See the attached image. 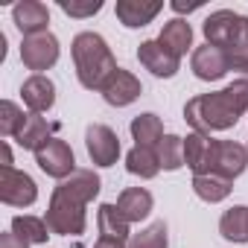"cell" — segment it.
<instances>
[{"instance_id": "15", "label": "cell", "mask_w": 248, "mask_h": 248, "mask_svg": "<svg viewBox=\"0 0 248 248\" xmlns=\"http://www.w3.org/2000/svg\"><path fill=\"white\" fill-rule=\"evenodd\" d=\"M161 9H164V3H155V0H117V18L129 30L146 27Z\"/></svg>"}, {"instance_id": "32", "label": "cell", "mask_w": 248, "mask_h": 248, "mask_svg": "<svg viewBox=\"0 0 248 248\" xmlns=\"http://www.w3.org/2000/svg\"><path fill=\"white\" fill-rule=\"evenodd\" d=\"M199 6H202V0H190V3H184V0H175V3H172L175 12H193V9H199Z\"/></svg>"}, {"instance_id": "2", "label": "cell", "mask_w": 248, "mask_h": 248, "mask_svg": "<svg viewBox=\"0 0 248 248\" xmlns=\"http://www.w3.org/2000/svg\"><path fill=\"white\" fill-rule=\"evenodd\" d=\"M248 111V79H236L216 93L193 96L184 105V117L196 135L225 132L236 126V120Z\"/></svg>"}, {"instance_id": "31", "label": "cell", "mask_w": 248, "mask_h": 248, "mask_svg": "<svg viewBox=\"0 0 248 248\" xmlns=\"http://www.w3.org/2000/svg\"><path fill=\"white\" fill-rule=\"evenodd\" d=\"M93 248H129L126 242H120V239H108V236H99Z\"/></svg>"}, {"instance_id": "20", "label": "cell", "mask_w": 248, "mask_h": 248, "mask_svg": "<svg viewBox=\"0 0 248 248\" xmlns=\"http://www.w3.org/2000/svg\"><path fill=\"white\" fill-rule=\"evenodd\" d=\"M96 219H99V236L129 242V225L132 222L117 210V204H102L99 213H96Z\"/></svg>"}, {"instance_id": "3", "label": "cell", "mask_w": 248, "mask_h": 248, "mask_svg": "<svg viewBox=\"0 0 248 248\" xmlns=\"http://www.w3.org/2000/svg\"><path fill=\"white\" fill-rule=\"evenodd\" d=\"M73 64L82 88L88 91H102L117 70V59L111 56V47L96 32H79L73 38Z\"/></svg>"}, {"instance_id": "9", "label": "cell", "mask_w": 248, "mask_h": 248, "mask_svg": "<svg viewBox=\"0 0 248 248\" xmlns=\"http://www.w3.org/2000/svg\"><path fill=\"white\" fill-rule=\"evenodd\" d=\"M231 70H233V56H231V53H225V50H219V47H213V44L196 47V53H193V73H196L199 79L216 82V79H222V76L231 73Z\"/></svg>"}, {"instance_id": "30", "label": "cell", "mask_w": 248, "mask_h": 248, "mask_svg": "<svg viewBox=\"0 0 248 248\" xmlns=\"http://www.w3.org/2000/svg\"><path fill=\"white\" fill-rule=\"evenodd\" d=\"M0 248H30V242H24L18 233H3V236H0Z\"/></svg>"}, {"instance_id": "21", "label": "cell", "mask_w": 248, "mask_h": 248, "mask_svg": "<svg viewBox=\"0 0 248 248\" xmlns=\"http://www.w3.org/2000/svg\"><path fill=\"white\" fill-rule=\"evenodd\" d=\"M193 190H196V196L202 199V202H210V204H216V202H222V199H228L231 196V178H222V175H193Z\"/></svg>"}, {"instance_id": "8", "label": "cell", "mask_w": 248, "mask_h": 248, "mask_svg": "<svg viewBox=\"0 0 248 248\" xmlns=\"http://www.w3.org/2000/svg\"><path fill=\"white\" fill-rule=\"evenodd\" d=\"M21 62L30 70H47L59 62V41L53 32H38V35H27L21 44Z\"/></svg>"}, {"instance_id": "5", "label": "cell", "mask_w": 248, "mask_h": 248, "mask_svg": "<svg viewBox=\"0 0 248 248\" xmlns=\"http://www.w3.org/2000/svg\"><path fill=\"white\" fill-rule=\"evenodd\" d=\"M248 164V149L233 143V140H207V152L202 161V170L196 175H222V178H236Z\"/></svg>"}, {"instance_id": "14", "label": "cell", "mask_w": 248, "mask_h": 248, "mask_svg": "<svg viewBox=\"0 0 248 248\" xmlns=\"http://www.w3.org/2000/svg\"><path fill=\"white\" fill-rule=\"evenodd\" d=\"M21 93H24V102L30 105L32 114H44V111H50L53 102H56V85H53L47 76H41V73L30 76V79L21 85Z\"/></svg>"}, {"instance_id": "28", "label": "cell", "mask_w": 248, "mask_h": 248, "mask_svg": "<svg viewBox=\"0 0 248 248\" xmlns=\"http://www.w3.org/2000/svg\"><path fill=\"white\" fill-rule=\"evenodd\" d=\"M207 135H187V140H184V164L193 170V175L202 170V161H204V152H207Z\"/></svg>"}, {"instance_id": "24", "label": "cell", "mask_w": 248, "mask_h": 248, "mask_svg": "<svg viewBox=\"0 0 248 248\" xmlns=\"http://www.w3.org/2000/svg\"><path fill=\"white\" fill-rule=\"evenodd\" d=\"M47 222L44 219H35V216H15L12 219V233H18L24 242L30 245H38V242H47Z\"/></svg>"}, {"instance_id": "4", "label": "cell", "mask_w": 248, "mask_h": 248, "mask_svg": "<svg viewBox=\"0 0 248 248\" xmlns=\"http://www.w3.org/2000/svg\"><path fill=\"white\" fill-rule=\"evenodd\" d=\"M204 38L207 44L231 56H245L248 53V18L231 9H219L204 21Z\"/></svg>"}, {"instance_id": "17", "label": "cell", "mask_w": 248, "mask_h": 248, "mask_svg": "<svg viewBox=\"0 0 248 248\" xmlns=\"http://www.w3.org/2000/svg\"><path fill=\"white\" fill-rule=\"evenodd\" d=\"M158 44H161L164 50H170L175 59H181V56L190 50V44H193V30H190V24L181 21V18H172L170 24H164L161 35H158Z\"/></svg>"}, {"instance_id": "34", "label": "cell", "mask_w": 248, "mask_h": 248, "mask_svg": "<svg viewBox=\"0 0 248 248\" xmlns=\"http://www.w3.org/2000/svg\"><path fill=\"white\" fill-rule=\"evenodd\" d=\"M0 167H12V149H9V143H0Z\"/></svg>"}, {"instance_id": "13", "label": "cell", "mask_w": 248, "mask_h": 248, "mask_svg": "<svg viewBox=\"0 0 248 248\" xmlns=\"http://www.w3.org/2000/svg\"><path fill=\"white\" fill-rule=\"evenodd\" d=\"M12 18H15V27L27 35H38V32H50L47 24H50V9L38 0H24L12 9Z\"/></svg>"}, {"instance_id": "19", "label": "cell", "mask_w": 248, "mask_h": 248, "mask_svg": "<svg viewBox=\"0 0 248 248\" xmlns=\"http://www.w3.org/2000/svg\"><path fill=\"white\" fill-rule=\"evenodd\" d=\"M50 132H53V126H47V120H44L41 114H27L24 129L18 132V143H21L24 149L38 152L41 146H47V143L53 140V138H50Z\"/></svg>"}, {"instance_id": "1", "label": "cell", "mask_w": 248, "mask_h": 248, "mask_svg": "<svg viewBox=\"0 0 248 248\" xmlns=\"http://www.w3.org/2000/svg\"><path fill=\"white\" fill-rule=\"evenodd\" d=\"M99 193V175L93 170H76L70 178L59 181L47 207V228L62 236H79L85 231V207Z\"/></svg>"}, {"instance_id": "12", "label": "cell", "mask_w": 248, "mask_h": 248, "mask_svg": "<svg viewBox=\"0 0 248 248\" xmlns=\"http://www.w3.org/2000/svg\"><path fill=\"white\" fill-rule=\"evenodd\" d=\"M138 59H140V64H143L146 70H152V73L161 76V79L175 76V73H178V62H181V59H175L170 50H164V47L158 44V38H155V41H143V44L138 47Z\"/></svg>"}, {"instance_id": "23", "label": "cell", "mask_w": 248, "mask_h": 248, "mask_svg": "<svg viewBox=\"0 0 248 248\" xmlns=\"http://www.w3.org/2000/svg\"><path fill=\"white\" fill-rule=\"evenodd\" d=\"M219 231L231 242H248V207H231L219 219Z\"/></svg>"}, {"instance_id": "10", "label": "cell", "mask_w": 248, "mask_h": 248, "mask_svg": "<svg viewBox=\"0 0 248 248\" xmlns=\"http://www.w3.org/2000/svg\"><path fill=\"white\" fill-rule=\"evenodd\" d=\"M85 146H88V155L96 167H111L117 158H120V138L102 126V123H93L85 132Z\"/></svg>"}, {"instance_id": "29", "label": "cell", "mask_w": 248, "mask_h": 248, "mask_svg": "<svg viewBox=\"0 0 248 248\" xmlns=\"http://www.w3.org/2000/svg\"><path fill=\"white\" fill-rule=\"evenodd\" d=\"M59 6L70 18H91V15H96L102 9L99 0H85V3H82V0H59Z\"/></svg>"}, {"instance_id": "25", "label": "cell", "mask_w": 248, "mask_h": 248, "mask_svg": "<svg viewBox=\"0 0 248 248\" xmlns=\"http://www.w3.org/2000/svg\"><path fill=\"white\" fill-rule=\"evenodd\" d=\"M158 158H161V167L164 170H178L184 167V138L178 135H167L158 146Z\"/></svg>"}, {"instance_id": "16", "label": "cell", "mask_w": 248, "mask_h": 248, "mask_svg": "<svg viewBox=\"0 0 248 248\" xmlns=\"http://www.w3.org/2000/svg\"><path fill=\"white\" fill-rule=\"evenodd\" d=\"M117 210L129 222H140L152 213V193L143 187H126L117 199Z\"/></svg>"}, {"instance_id": "22", "label": "cell", "mask_w": 248, "mask_h": 248, "mask_svg": "<svg viewBox=\"0 0 248 248\" xmlns=\"http://www.w3.org/2000/svg\"><path fill=\"white\" fill-rule=\"evenodd\" d=\"M126 170L132 175H140V178H155L158 170H161V158L155 149H143V146H135L129 155H126Z\"/></svg>"}, {"instance_id": "11", "label": "cell", "mask_w": 248, "mask_h": 248, "mask_svg": "<svg viewBox=\"0 0 248 248\" xmlns=\"http://www.w3.org/2000/svg\"><path fill=\"white\" fill-rule=\"evenodd\" d=\"M140 79L138 76H132L129 70H123V67H117L114 70V76L105 82V88H102V96H105V102L108 105H117V108H123V105H132L138 96H140Z\"/></svg>"}, {"instance_id": "26", "label": "cell", "mask_w": 248, "mask_h": 248, "mask_svg": "<svg viewBox=\"0 0 248 248\" xmlns=\"http://www.w3.org/2000/svg\"><path fill=\"white\" fill-rule=\"evenodd\" d=\"M24 123H27V114L15 102H9V99L0 102V135L18 138V132L24 129Z\"/></svg>"}, {"instance_id": "6", "label": "cell", "mask_w": 248, "mask_h": 248, "mask_svg": "<svg viewBox=\"0 0 248 248\" xmlns=\"http://www.w3.org/2000/svg\"><path fill=\"white\" fill-rule=\"evenodd\" d=\"M0 199L12 207H30L38 199V187L27 172H18L15 167H0Z\"/></svg>"}, {"instance_id": "7", "label": "cell", "mask_w": 248, "mask_h": 248, "mask_svg": "<svg viewBox=\"0 0 248 248\" xmlns=\"http://www.w3.org/2000/svg\"><path fill=\"white\" fill-rule=\"evenodd\" d=\"M35 164H38L47 175H53V178H59V181H64V178H70V175L76 172L73 149H70L64 140H59V138H53L47 146H41V149L35 152Z\"/></svg>"}, {"instance_id": "18", "label": "cell", "mask_w": 248, "mask_h": 248, "mask_svg": "<svg viewBox=\"0 0 248 248\" xmlns=\"http://www.w3.org/2000/svg\"><path fill=\"white\" fill-rule=\"evenodd\" d=\"M132 138L138 140L135 146H143V149H155V152H158L161 140L167 138V135H164L161 117H155V114H138V117L132 120Z\"/></svg>"}, {"instance_id": "27", "label": "cell", "mask_w": 248, "mask_h": 248, "mask_svg": "<svg viewBox=\"0 0 248 248\" xmlns=\"http://www.w3.org/2000/svg\"><path fill=\"white\" fill-rule=\"evenodd\" d=\"M129 248H170L167 225L164 222H152L146 231H140V233H135L129 239Z\"/></svg>"}, {"instance_id": "33", "label": "cell", "mask_w": 248, "mask_h": 248, "mask_svg": "<svg viewBox=\"0 0 248 248\" xmlns=\"http://www.w3.org/2000/svg\"><path fill=\"white\" fill-rule=\"evenodd\" d=\"M233 70L248 79V53H245V56H233Z\"/></svg>"}]
</instances>
